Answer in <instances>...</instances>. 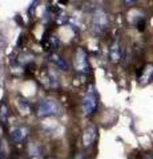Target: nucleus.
Instances as JSON below:
<instances>
[{
    "label": "nucleus",
    "mask_w": 153,
    "mask_h": 159,
    "mask_svg": "<svg viewBox=\"0 0 153 159\" xmlns=\"http://www.w3.org/2000/svg\"><path fill=\"white\" fill-rule=\"evenodd\" d=\"M92 31L95 34H104L109 28V15L104 9H96L92 15Z\"/></svg>",
    "instance_id": "obj_1"
},
{
    "label": "nucleus",
    "mask_w": 153,
    "mask_h": 159,
    "mask_svg": "<svg viewBox=\"0 0 153 159\" xmlns=\"http://www.w3.org/2000/svg\"><path fill=\"white\" fill-rule=\"evenodd\" d=\"M97 105H98V97L95 89H89L85 96L83 98V110L85 116H93L97 110Z\"/></svg>",
    "instance_id": "obj_2"
},
{
    "label": "nucleus",
    "mask_w": 153,
    "mask_h": 159,
    "mask_svg": "<svg viewBox=\"0 0 153 159\" xmlns=\"http://www.w3.org/2000/svg\"><path fill=\"white\" fill-rule=\"evenodd\" d=\"M73 66L77 72L87 73L89 72V64H88V56L84 48H77L73 54Z\"/></svg>",
    "instance_id": "obj_3"
},
{
    "label": "nucleus",
    "mask_w": 153,
    "mask_h": 159,
    "mask_svg": "<svg viewBox=\"0 0 153 159\" xmlns=\"http://www.w3.org/2000/svg\"><path fill=\"white\" fill-rule=\"evenodd\" d=\"M128 19H129V23L133 27H136L139 31H144L145 25H146V15L145 12L140 8H132L129 12H128Z\"/></svg>",
    "instance_id": "obj_4"
},
{
    "label": "nucleus",
    "mask_w": 153,
    "mask_h": 159,
    "mask_svg": "<svg viewBox=\"0 0 153 159\" xmlns=\"http://www.w3.org/2000/svg\"><path fill=\"white\" fill-rule=\"evenodd\" d=\"M59 113H60V106L53 99H43L39 103V107H37L39 116L47 117V116H55V114H59Z\"/></svg>",
    "instance_id": "obj_5"
},
{
    "label": "nucleus",
    "mask_w": 153,
    "mask_h": 159,
    "mask_svg": "<svg viewBox=\"0 0 153 159\" xmlns=\"http://www.w3.org/2000/svg\"><path fill=\"white\" fill-rule=\"evenodd\" d=\"M40 82L43 84L44 88L49 89V90H56V89H60L61 86L59 77L52 70H44L40 76Z\"/></svg>",
    "instance_id": "obj_6"
},
{
    "label": "nucleus",
    "mask_w": 153,
    "mask_h": 159,
    "mask_svg": "<svg viewBox=\"0 0 153 159\" xmlns=\"http://www.w3.org/2000/svg\"><path fill=\"white\" fill-rule=\"evenodd\" d=\"M137 80H139V82L141 85H146V84L153 81V64H145L140 69Z\"/></svg>",
    "instance_id": "obj_7"
},
{
    "label": "nucleus",
    "mask_w": 153,
    "mask_h": 159,
    "mask_svg": "<svg viewBox=\"0 0 153 159\" xmlns=\"http://www.w3.org/2000/svg\"><path fill=\"white\" fill-rule=\"evenodd\" d=\"M27 135H28V130L24 126H16L11 129V131H9V137H11V139L15 143L23 142L27 138Z\"/></svg>",
    "instance_id": "obj_8"
},
{
    "label": "nucleus",
    "mask_w": 153,
    "mask_h": 159,
    "mask_svg": "<svg viewBox=\"0 0 153 159\" xmlns=\"http://www.w3.org/2000/svg\"><path fill=\"white\" fill-rule=\"evenodd\" d=\"M96 127L95 126H89L85 131L83 133V137H81V142H83V146L84 147H89L93 145L95 142V138H96Z\"/></svg>",
    "instance_id": "obj_9"
},
{
    "label": "nucleus",
    "mask_w": 153,
    "mask_h": 159,
    "mask_svg": "<svg viewBox=\"0 0 153 159\" xmlns=\"http://www.w3.org/2000/svg\"><path fill=\"white\" fill-rule=\"evenodd\" d=\"M121 57H122V51H121L120 44H118V41L116 40V41H113L109 47V58H111L112 62L117 64L121 60Z\"/></svg>",
    "instance_id": "obj_10"
},
{
    "label": "nucleus",
    "mask_w": 153,
    "mask_h": 159,
    "mask_svg": "<svg viewBox=\"0 0 153 159\" xmlns=\"http://www.w3.org/2000/svg\"><path fill=\"white\" fill-rule=\"evenodd\" d=\"M49 61H51L56 68H59L60 70H64V72H67L68 68H69V65H68V62L65 61V60H64L60 54H57L55 52H52L51 54H49Z\"/></svg>",
    "instance_id": "obj_11"
},
{
    "label": "nucleus",
    "mask_w": 153,
    "mask_h": 159,
    "mask_svg": "<svg viewBox=\"0 0 153 159\" xmlns=\"http://www.w3.org/2000/svg\"><path fill=\"white\" fill-rule=\"evenodd\" d=\"M8 116H9L8 105L6 102H0V123L3 126H6V123L8 122Z\"/></svg>",
    "instance_id": "obj_12"
},
{
    "label": "nucleus",
    "mask_w": 153,
    "mask_h": 159,
    "mask_svg": "<svg viewBox=\"0 0 153 159\" xmlns=\"http://www.w3.org/2000/svg\"><path fill=\"white\" fill-rule=\"evenodd\" d=\"M139 0H122V3H124L125 7H132L133 4H136Z\"/></svg>",
    "instance_id": "obj_13"
},
{
    "label": "nucleus",
    "mask_w": 153,
    "mask_h": 159,
    "mask_svg": "<svg viewBox=\"0 0 153 159\" xmlns=\"http://www.w3.org/2000/svg\"><path fill=\"white\" fill-rule=\"evenodd\" d=\"M144 159H152V157L151 155H146V157H144Z\"/></svg>",
    "instance_id": "obj_14"
},
{
    "label": "nucleus",
    "mask_w": 153,
    "mask_h": 159,
    "mask_svg": "<svg viewBox=\"0 0 153 159\" xmlns=\"http://www.w3.org/2000/svg\"><path fill=\"white\" fill-rule=\"evenodd\" d=\"M47 159H55V158H53V157H49V158H47Z\"/></svg>",
    "instance_id": "obj_15"
}]
</instances>
